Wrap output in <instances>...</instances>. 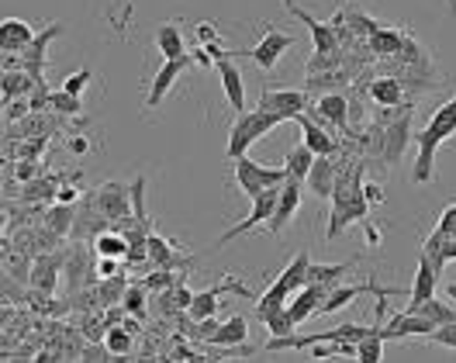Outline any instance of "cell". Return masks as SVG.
Returning a JSON list of instances; mask_svg holds the SVG:
<instances>
[{"label":"cell","mask_w":456,"mask_h":363,"mask_svg":"<svg viewBox=\"0 0 456 363\" xmlns=\"http://www.w3.org/2000/svg\"><path fill=\"white\" fill-rule=\"evenodd\" d=\"M453 135H456V98L446 100V104L432 114V122L415 135V149H419L415 170H412V180H415V184H428V180H432V173H436V153H439V146H443L446 138H453Z\"/></svg>","instance_id":"1"},{"label":"cell","mask_w":456,"mask_h":363,"mask_svg":"<svg viewBox=\"0 0 456 363\" xmlns=\"http://www.w3.org/2000/svg\"><path fill=\"white\" fill-rule=\"evenodd\" d=\"M284 118L277 114V111H270V107H253V111H242L239 118H235V125H232V132H228V146H225V156L228 160H239V156H246L256 142H260L263 135H270L277 125H280Z\"/></svg>","instance_id":"2"},{"label":"cell","mask_w":456,"mask_h":363,"mask_svg":"<svg viewBox=\"0 0 456 363\" xmlns=\"http://www.w3.org/2000/svg\"><path fill=\"white\" fill-rule=\"evenodd\" d=\"M232 166H235V184L246 198H256L266 187H280L287 180V166H263L256 160H249V153L232 160Z\"/></svg>","instance_id":"3"},{"label":"cell","mask_w":456,"mask_h":363,"mask_svg":"<svg viewBox=\"0 0 456 363\" xmlns=\"http://www.w3.org/2000/svg\"><path fill=\"white\" fill-rule=\"evenodd\" d=\"M90 198L98 204V211L111 222V225H129V204H131V187L125 184H118V180H107V184H100L98 191H90Z\"/></svg>","instance_id":"4"},{"label":"cell","mask_w":456,"mask_h":363,"mask_svg":"<svg viewBox=\"0 0 456 363\" xmlns=\"http://www.w3.org/2000/svg\"><path fill=\"white\" fill-rule=\"evenodd\" d=\"M277 201H280V187H266L263 194H256V198H253V211H249L239 225H232L225 235H218V242H215V246L222 249V246H228L232 239H239V235H246V232L266 225V222L273 218V211H277Z\"/></svg>","instance_id":"5"},{"label":"cell","mask_w":456,"mask_h":363,"mask_svg":"<svg viewBox=\"0 0 456 363\" xmlns=\"http://www.w3.org/2000/svg\"><path fill=\"white\" fill-rule=\"evenodd\" d=\"M301 184H304L301 177H287V180L280 184V201H277L273 218L266 222V232L284 235V232H287V225L297 218V211H301Z\"/></svg>","instance_id":"6"},{"label":"cell","mask_w":456,"mask_h":363,"mask_svg":"<svg viewBox=\"0 0 456 363\" xmlns=\"http://www.w3.org/2000/svg\"><path fill=\"white\" fill-rule=\"evenodd\" d=\"M291 45H294L291 35L266 28V32H263V38L256 42V45H253V49H249V52L242 49V56H249V59H253V63H256L263 73H273V69H277V63H280V56H284Z\"/></svg>","instance_id":"7"},{"label":"cell","mask_w":456,"mask_h":363,"mask_svg":"<svg viewBox=\"0 0 456 363\" xmlns=\"http://www.w3.org/2000/svg\"><path fill=\"white\" fill-rule=\"evenodd\" d=\"M191 59H194L191 52H187V56H177V59H163L160 73H156L153 83H149V98H145V107H149V111H156V107L163 104V98L173 91V83L191 69Z\"/></svg>","instance_id":"8"},{"label":"cell","mask_w":456,"mask_h":363,"mask_svg":"<svg viewBox=\"0 0 456 363\" xmlns=\"http://www.w3.org/2000/svg\"><path fill=\"white\" fill-rule=\"evenodd\" d=\"M308 114H311L318 125H326V129L346 132V129H350V114H353V107H350V100L342 98V94H322V98L308 107Z\"/></svg>","instance_id":"9"},{"label":"cell","mask_w":456,"mask_h":363,"mask_svg":"<svg viewBox=\"0 0 456 363\" xmlns=\"http://www.w3.org/2000/svg\"><path fill=\"white\" fill-rule=\"evenodd\" d=\"M415 142V135H412V114L405 111L397 122L391 125H384V132H381V160L384 163H401V156H405V149Z\"/></svg>","instance_id":"10"},{"label":"cell","mask_w":456,"mask_h":363,"mask_svg":"<svg viewBox=\"0 0 456 363\" xmlns=\"http://www.w3.org/2000/svg\"><path fill=\"white\" fill-rule=\"evenodd\" d=\"M225 295H242L249 297V291L242 288V284H235V280H225V284H215V288H208V291H200L194 295L191 301V308H187V319L191 322H204V319H215V312H218V304H222V297Z\"/></svg>","instance_id":"11"},{"label":"cell","mask_w":456,"mask_h":363,"mask_svg":"<svg viewBox=\"0 0 456 363\" xmlns=\"http://www.w3.org/2000/svg\"><path fill=\"white\" fill-rule=\"evenodd\" d=\"M439 329L432 319H425V315H419V312H412V308H405L401 315H394L388 326H381V332H384V339H428L432 332Z\"/></svg>","instance_id":"12"},{"label":"cell","mask_w":456,"mask_h":363,"mask_svg":"<svg viewBox=\"0 0 456 363\" xmlns=\"http://www.w3.org/2000/svg\"><path fill=\"white\" fill-rule=\"evenodd\" d=\"M263 107H270V111H277L284 122H297L304 111H308V91L301 87V91H294V87H287V91H263Z\"/></svg>","instance_id":"13"},{"label":"cell","mask_w":456,"mask_h":363,"mask_svg":"<svg viewBox=\"0 0 456 363\" xmlns=\"http://www.w3.org/2000/svg\"><path fill=\"white\" fill-rule=\"evenodd\" d=\"M63 35V25H49L45 32L35 35V42L25 49V52H18L21 56V69H28L32 76L38 80H45V67H49V45H52V38H59Z\"/></svg>","instance_id":"14"},{"label":"cell","mask_w":456,"mask_h":363,"mask_svg":"<svg viewBox=\"0 0 456 363\" xmlns=\"http://www.w3.org/2000/svg\"><path fill=\"white\" fill-rule=\"evenodd\" d=\"M284 7L291 11L294 18L301 21V25H308L311 28V38H315V52H322V56H339V35H335V28L332 25H326V21H318V18H311L308 11H301L294 0H284Z\"/></svg>","instance_id":"15"},{"label":"cell","mask_w":456,"mask_h":363,"mask_svg":"<svg viewBox=\"0 0 456 363\" xmlns=\"http://www.w3.org/2000/svg\"><path fill=\"white\" fill-rule=\"evenodd\" d=\"M66 270V253H38L35 256V266H32V280H28V288L35 291H42V295H52L56 291V284H59V273Z\"/></svg>","instance_id":"16"},{"label":"cell","mask_w":456,"mask_h":363,"mask_svg":"<svg viewBox=\"0 0 456 363\" xmlns=\"http://www.w3.org/2000/svg\"><path fill=\"white\" fill-rule=\"evenodd\" d=\"M332 288H335V284H304V288L291 297V304H287L294 322L304 326L311 315H318V308H322V301H326V295Z\"/></svg>","instance_id":"17"},{"label":"cell","mask_w":456,"mask_h":363,"mask_svg":"<svg viewBox=\"0 0 456 363\" xmlns=\"http://www.w3.org/2000/svg\"><path fill=\"white\" fill-rule=\"evenodd\" d=\"M215 69H218V80H222V91H225L232 111L242 114L246 111V80H242L239 67L232 63V56H222V59H215Z\"/></svg>","instance_id":"18"},{"label":"cell","mask_w":456,"mask_h":363,"mask_svg":"<svg viewBox=\"0 0 456 363\" xmlns=\"http://www.w3.org/2000/svg\"><path fill=\"white\" fill-rule=\"evenodd\" d=\"M335 180H339V163H335V156H315V166H311V173H308V180H304L308 191L318 201H328L332 191H335Z\"/></svg>","instance_id":"19"},{"label":"cell","mask_w":456,"mask_h":363,"mask_svg":"<svg viewBox=\"0 0 456 363\" xmlns=\"http://www.w3.org/2000/svg\"><path fill=\"white\" fill-rule=\"evenodd\" d=\"M436 291H439V270L432 266V260L425 253H419V270H415V284L408 291V308L415 312L428 297H436Z\"/></svg>","instance_id":"20"},{"label":"cell","mask_w":456,"mask_h":363,"mask_svg":"<svg viewBox=\"0 0 456 363\" xmlns=\"http://www.w3.org/2000/svg\"><path fill=\"white\" fill-rule=\"evenodd\" d=\"M297 125H301V132H304V146L315 153V156H335L339 153V142H335V135H328L326 125H318L308 111L297 118Z\"/></svg>","instance_id":"21"},{"label":"cell","mask_w":456,"mask_h":363,"mask_svg":"<svg viewBox=\"0 0 456 363\" xmlns=\"http://www.w3.org/2000/svg\"><path fill=\"white\" fill-rule=\"evenodd\" d=\"M149 264L156 266V270H180V266H191L194 260L191 256H180L169 239H163L160 232H153L149 235Z\"/></svg>","instance_id":"22"},{"label":"cell","mask_w":456,"mask_h":363,"mask_svg":"<svg viewBox=\"0 0 456 363\" xmlns=\"http://www.w3.org/2000/svg\"><path fill=\"white\" fill-rule=\"evenodd\" d=\"M35 42V32L21 18H4L0 25V52H25Z\"/></svg>","instance_id":"23"},{"label":"cell","mask_w":456,"mask_h":363,"mask_svg":"<svg viewBox=\"0 0 456 363\" xmlns=\"http://www.w3.org/2000/svg\"><path fill=\"white\" fill-rule=\"evenodd\" d=\"M42 80L32 76L28 69H7L0 73V100H18V98H32V91L38 87Z\"/></svg>","instance_id":"24"},{"label":"cell","mask_w":456,"mask_h":363,"mask_svg":"<svg viewBox=\"0 0 456 363\" xmlns=\"http://www.w3.org/2000/svg\"><path fill=\"white\" fill-rule=\"evenodd\" d=\"M246 335H249V319L246 315H232L228 322H222L218 329L211 332V346L215 350H239L242 343H246Z\"/></svg>","instance_id":"25"},{"label":"cell","mask_w":456,"mask_h":363,"mask_svg":"<svg viewBox=\"0 0 456 363\" xmlns=\"http://www.w3.org/2000/svg\"><path fill=\"white\" fill-rule=\"evenodd\" d=\"M291 291H287V284H284V280H280V277H277V280H273V284H270V288H266V291H263L260 297H256V319H266V315H273V312H280V308H287V304H291Z\"/></svg>","instance_id":"26"},{"label":"cell","mask_w":456,"mask_h":363,"mask_svg":"<svg viewBox=\"0 0 456 363\" xmlns=\"http://www.w3.org/2000/svg\"><path fill=\"white\" fill-rule=\"evenodd\" d=\"M366 94H370L373 104H381V107H401V104H405V87H401V80H394V76L373 80V83L366 87Z\"/></svg>","instance_id":"27"},{"label":"cell","mask_w":456,"mask_h":363,"mask_svg":"<svg viewBox=\"0 0 456 363\" xmlns=\"http://www.w3.org/2000/svg\"><path fill=\"white\" fill-rule=\"evenodd\" d=\"M45 225L52 232H59V235H73V225H76V208L73 204H63V201H52L49 208H45Z\"/></svg>","instance_id":"28"},{"label":"cell","mask_w":456,"mask_h":363,"mask_svg":"<svg viewBox=\"0 0 456 363\" xmlns=\"http://www.w3.org/2000/svg\"><path fill=\"white\" fill-rule=\"evenodd\" d=\"M156 49L163 59H177V56H187V45H184V35L173 21H166L156 28Z\"/></svg>","instance_id":"29"},{"label":"cell","mask_w":456,"mask_h":363,"mask_svg":"<svg viewBox=\"0 0 456 363\" xmlns=\"http://www.w3.org/2000/svg\"><path fill=\"white\" fill-rule=\"evenodd\" d=\"M94 253L98 256H118V260H125L131 253V242L125 232H100L98 239H94Z\"/></svg>","instance_id":"30"},{"label":"cell","mask_w":456,"mask_h":363,"mask_svg":"<svg viewBox=\"0 0 456 363\" xmlns=\"http://www.w3.org/2000/svg\"><path fill=\"white\" fill-rule=\"evenodd\" d=\"M308 266H311V256H308V249H301L291 264L280 270V280L287 284V291H291V295H297V291L308 284Z\"/></svg>","instance_id":"31"},{"label":"cell","mask_w":456,"mask_h":363,"mask_svg":"<svg viewBox=\"0 0 456 363\" xmlns=\"http://www.w3.org/2000/svg\"><path fill=\"white\" fill-rule=\"evenodd\" d=\"M353 266H357V260H346V264H311L308 266V284H339Z\"/></svg>","instance_id":"32"},{"label":"cell","mask_w":456,"mask_h":363,"mask_svg":"<svg viewBox=\"0 0 456 363\" xmlns=\"http://www.w3.org/2000/svg\"><path fill=\"white\" fill-rule=\"evenodd\" d=\"M284 166H287V177H301V180H308V173H311V166H315V153L301 142V146H294L291 153L284 156Z\"/></svg>","instance_id":"33"},{"label":"cell","mask_w":456,"mask_h":363,"mask_svg":"<svg viewBox=\"0 0 456 363\" xmlns=\"http://www.w3.org/2000/svg\"><path fill=\"white\" fill-rule=\"evenodd\" d=\"M135 332L131 329H107V335H104V346L111 350V360H129V353L135 350V339H131Z\"/></svg>","instance_id":"34"},{"label":"cell","mask_w":456,"mask_h":363,"mask_svg":"<svg viewBox=\"0 0 456 363\" xmlns=\"http://www.w3.org/2000/svg\"><path fill=\"white\" fill-rule=\"evenodd\" d=\"M384 332H381V322H377V329L370 332V335H363L357 343V360L363 363H377L381 357H384Z\"/></svg>","instance_id":"35"},{"label":"cell","mask_w":456,"mask_h":363,"mask_svg":"<svg viewBox=\"0 0 456 363\" xmlns=\"http://www.w3.org/2000/svg\"><path fill=\"white\" fill-rule=\"evenodd\" d=\"M419 315H425V319H432L436 326H450V322H456V308L453 304H446L443 297H428L425 304H419L415 308Z\"/></svg>","instance_id":"36"},{"label":"cell","mask_w":456,"mask_h":363,"mask_svg":"<svg viewBox=\"0 0 456 363\" xmlns=\"http://www.w3.org/2000/svg\"><path fill=\"white\" fill-rule=\"evenodd\" d=\"M49 111H56V114H63V118H73V114H80L83 111V98L80 94H69V91H52V98H49Z\"/></svg>","instance_id":"37"},{"label":"cell","mask_w":456,"mask_h":363,"mask_svg":"<svg viewBox=\"0 0 456 363\" xmlns=\"http://www.w3.org/2000/svg\"><path fill=\"white\" fill-rule=\"evenodd\" d=\"M370 42H373V49H377L381 56H397L408 38L397 32H381V28H373V32H370Z\"/></svg>","instance_id":"38"},{"label":"cell","mask_w":456,"mask_h":363,"mask_svg":"<svg viewBox=\"0 0 456 363\" xmlns=\"http://www.w3.org/2000/svg\"><path fill=\"white\" fill-rule=\"evenodd\" d=\"M145 284H135V288H129L125 291V297H122V308H125V315H135V319H145Z\"/></svg>","instance_id":"39"},{"label":"cell","mask_w":456,"mask_h":363,"mask_svg":"<svg viewBox=\"0 0 456 363\" xmlns=\"http://www.w3.org/2000/svg\"><path fill=\"white\" fill-rule=\"evenodd\" d=\"M263 322H266V329H270V335H291V332L297 329V322L291 319V312H287V308H280V312L266 315Z\"/></svg>","instance_id":"40"},{"label":"cell","mask_w":456,"mask_h":363,"mask_svg":"<svg viewBox=\"0 0 456 363\" xmlns=\"http://www.w3.org/2000/svg\"><path fill=\"white\" fill-rule=\"evenodd\" d=\"M90 80H94V69H90V67L76 69V73H69V76L63 80V91H69V94H80V98H83V91L90 87Z\"/></svg>","instance_id":"41"},{"label":"cell","mask_w":456,"mask_h":363,"mask_svg":"<svg viewBox=\"0 0 456 363\" xmlns=\"http://www.w3.org/2000/svg\"><path fill=\"white\" fill-rule=\"evenodd\" d=\"M28 114H32V100L28 98H18L4 104V122H7V125H18V122L28 118Z\"/></svg>","instance_id":"42"},{"label":"cell","mask_w":456,"mask_h":363,"mask_svg":"<svg viewBox=\"0 0 456 363\" xmlns=\"http://www.w3.org/2000/svg\"><path fill=\"white\" fill-rule=\"evenodd\" d=\"M125 291H129V284H125L122 277H104V284H100L98 295L104 297V304H114V301L125 297Z\"/></svg>","instance_id":"43"},{"label":"cell","mask_w":456,"mask_h":363,"mask_svg":"<svg viewBox=\"0 0 456 363\" xmlns=\"http://www.w3.org/2000/svg\"><path fill=\"white\" fill-rule=\"evenodd\" d=\"M428 343L446 346V350H456V322H450V326H439V329L428 335Z\"/></svg>","instance_id":"44"},{"label":"cell","mask_w":456,"mask_h":363,"mask_svg":"<svg viewBox=\"0 0 456 363\" xmlns=\"http://www.w3.org/2000/svg\"><path fill=\"white\" fill-rule=\"evenodd\" d=\"M436 232L443 235V239H450V235H456V201L439 215V222H436Z\"/></svg>","instance_id":"45"},{"label":"cell","mask_w":456,"mask_h":363,"mask_svg":"<svg viewBox=\"0 0 456 363\" xmlns=\"http://www.w3.org/2000/svg\"><path fill=\"white\" fill-rule=\"evenodd\" d=\"M122 264H125V260H118V256H100V260H98V270H94V273H98L100 280H104V277H118Z\"/></svg>","instance_id":"46"},{"label":"cell","mask_w":456,"mask_h":363,"mask_svg":"<svg viewBox=\"0 0 456 363\" xmlns=\"http://www.w3.org/2000/svg\"><path fill=\"white\" fill-rule=\"evenodd\" d=\"M56 201H63V204H76V201H83V191H80V187H73V184H63V187H59V194H56Z\"/></svg>","instance_id":"47"},{"label":"cell","mask_w":456,"mask_h":363,"mask_svg":"<svg viewBox=\"0 0 456 363\" xmlns=\"http://www.w3.org/2000/svg\"><path fill=\"white\" fill-rule=\"evenodd\" d=\"M363 198L370 201V204H384L388 194H384V187H381V184H363Z\"/></svg>","instance_id":"48"},{"label":"cell","mask_w":456,"mask_h":363,"mask_svg":"<svg viewBox=\"0 0 456 363\" xmlns=\"http://www.w3.org/2000/svg\"><path fill=\"white\" fill-rule=\"evenodd\" d=\"M197 38L208 45V42H218V32H215V25H211V21H200V25H197Z\"/></svg>","instance_id":"49"},{"label":"cell","mask_w":456,"mask_h":363,"mask_svg":"<svg viewBox=\"0 0 456 363\" xmlns=\"http://www.w3.org/2000/svg\"><path fill=\"white\" fill-rule=\"evenodd\" d=\"M66 146H69V153H73V156H83V153H87V149H90V142H87V138H83V135H73V138H69V142H66Z\"/></svg>","instance_id":"50"},{"label":"cell","mask_w":456,"mask_h":363,"mask_svg":"<svg viewBox=\"0 0 456 363\" xmlns=\"http://www.w3.org/2000/svg\"><path fill=\"white\" fill-rule=\"evenodd\" d=\"M377 239H381V232L373 229V225H366V242H370V246H377Z\"/></svg>","instance_id":"51"},{"label":"cell","mask_w":456,"mask_h":363,"mask_svg":"<svg viewBox=\"0 0 456 363\" xmlns=\"http://www.w3.org/2000/svg\"><path fill=\"white\" fill-rule=\"evenodd\" d=\"M450 297H453V301H456V284H453V288H450Z\"/></svg>","instance_id":"52"}]
</instances>
